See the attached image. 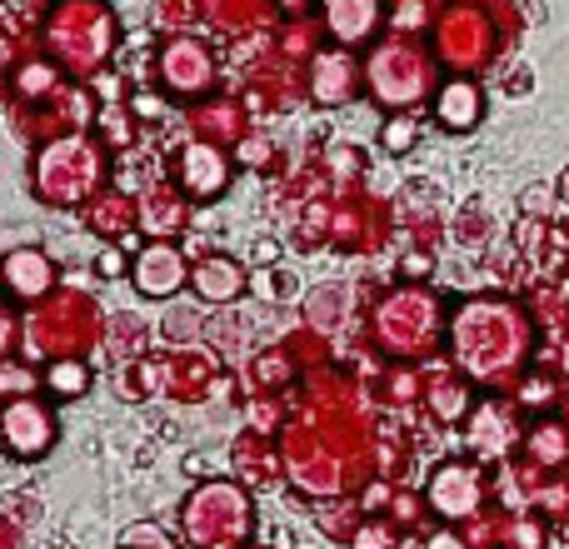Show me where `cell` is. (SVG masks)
Segmentation results:
<instances>
[{
  "label": "cell",
  "instance_id": "83f0119b",
  "mask_svg": "<svg viewBox=\"0 0 569 549\" xmlns=\"http://www.w3.org/2000/svg\"><path fill=\"white\" fill-rule=\"evenodd\" d=\"M415 140H420V120H415V110H390V120L380 126V150L385 156H410Z\"/></svg>",
  "mask_w": 569,
  "mask_h": 549
},
{
  "label": "cell",
  "instance_id": "7402d4cb",
  "mask_svg": "<svg viewBox=\"0 0 569 549\" xmlns=\"http://www.w3.org/2000/svg\"><path fill=\"white\" fill-rule=\"evenodd\" d=\"M350 310H355V295L345 285H320L305 300V320H310L315 335H340L350 325Z\"/></svg>",
  "mask_w": 569,
  "mask_h": 549
},
{
  "label": "cell",
  "instance_id": "4dcf8cb0",
  "mask_svg": "<svg viewBox=\"0 0 569 549\" xmlns=\"http://www.w3.org/2000/svg\"><path fill=\"white\" fill-rule=\"evenodd\" d=\"M20 345V320H16V305H10V295H0V365L16 355Z\"/></svg>",
  "mask_w": 569,
  "mask_h": 549
},
{
  "label": "cell",
  "instance_id": "2e32d148",
  "mask_svg": "<svg viewBox=\"0 0 569 549\" xmlns=\"http://www.w3.org/2000/svg\"><path fill=\"white\" fill-rule=\"evenodd\" d=\"M56 280H60L56 260H50L46 250H36V246H20V250H10V256L0 260V290H6L10 300L40 305L46 295H56Z\"/></svg>",
  "mask_w": 569,
  "mask_h": 549
},
{
  "label": "cell",
  "instance_id": "d6986e66",
  "mask_svg": "<svg viewBox=\"0 0 569 549\" xmlns=\"http://www.w3.org/2000/svg\"><path fill=\"white\" fill-rule=\"evenodd\" d=\"M435 120L455 136H470L485 120V90L475 86L470 76H450L440 90H435Z\"/></svg>",
  "mask_w": 569,
  "mask_h": 549
},
{
  "label": "cell",
  "instance_id": "f1b7e54d",
  "mask_svg": "<svg viewBox=\"0 0 569 549\" xmlns=\"http://www.w3.org/2000/svg\"><path fill=\"white\" fill-rule=\"evenodd\" d=\"M136 110H130V100H116V106H106L100 110V130H106V146H116V150H130L136 146Z\"/></svg>",
  "mask_w": 569,
  "mask_h": 549
},
{
  "label": "cell",
  "instance_id": "4fadbf2b",
  "mask_svg": "<svg viewBox=\"0 0 569 549\" xmlns=\"http://www.w3.org/2000/svg\"><path fill=\"white\" fill-rule=\"evenodd\" d=\"M130 285H136L146 300H176L190 285L186 246H176V240H146V246L136 250V260H130Z\"/></svg>",
  "mask_w": 569,
  "mask_h": 549
},
{
  "label": "cell",
  "instance_id": "44dd1931",
  "mask_svg": "<svg viewBox=\"0 0 569 549\" xmlns=\"http://www.w3.org/2000/svg\"><path fill=\"white\" fill-rule=\"evenodd\" d=\"M425 400L430 415L440 420H465L470 415V375H450V370H425Z\"/></svg>",
  "mask_w": 569,
  "mask_h": 549
},
{
  "label": "cell",
  "instance_id": "ffe728a7",
  "mask_svg": "<svg viewBox=\"0 0 569 549\" xmlns=\"http://www.w3.org/2000/svg\"><path fill=\"white\" fill-rule=\"evenodd\" d=\"M465 440H470V450L480 455V460H500V455H510V445L520 440V430H515V415L490 400V405H480V410H470Z\"/></svg>",
  "mask_w": 569,
  "mask_h": 549
},
{
  "label": "cell",
  "instance_id": "1f68e13d",
  "mask_svg": "<svg viewBox=\"0 0 569 549\" xmlns=\"http://www.w3.org/2000/svg\"><path fill=\"white\" fill-rule=\"evenodd\" d=\"M120 549H176V545H170L156 525H130V530L120 535Z\"/></svg>",
  "mask_w": 569,
  "mask_h": 549
},
{
  "label": "cell",
  "instance_id": "8d00e7d4",
  "mask_svg": "<svg viewBox=\"0 0 569 549\" xmlns=\"http://www.w3.org/2000/svg\"><path fill=\"white\" fill-rule=\"evenodd\" d=\"M335 176H345V170H350V176H360V170H365V156H360V150H345V146H335Z\"/></svg>",
  "mask_w": 569,
  "mask_h": 549
},
{
  "label": "cell",
  "instance_id": "52a82bcc",
  "mask_svg": "<svg viewBox=\"0 0 569 549\" xmlns=\"http://www.w3.org/2000/svg\"><path fill=\"white\" fill-rule=\"evenodd\" d=\"M100 315L90 305V295H60V300H40L36 315H26L20 325V345H26V360H60V355H86L96 345Z\"/></svg>",
  "mask_w": 569,
  "mask_h": 549
},
{
  "label": "cell",
  "instance_id": "b9f144b4",
  "mask_svg": "<svg viewBox=\"0 0 569 549\" xmlns=\"http://www.w3.org/2000/svg\"><path fill=\"white\" fill-rule=\"evenodd\" d=\"M276 6L284 10V16H305V10H310V0H276Z\"/></svg>",
  "mask_w": 569,
  "mask_h": 549
},
{
  "label": "cell",
  "instance_id": "9c48e42d",
  "mask_svg": "<svg viewBox=\"0 0 569 549\" xmlns=\"http://www.w3.org/2000/svg\"><path fill=\"white\" fill-rule=\"evenodd\" d=\"M60 440V425H56V410L40 400L36 390L30 395H10L0 405V450L10 460H46Z\"/></svg>",
  "mask_w": 569,
  "mask_h": 549
},
{
  "label": "cell",
  "instance_id": "836d02e7",
  "mask_svg": "<svg viewBox=\"0 0 569 549\" xmlns=\"http://www.w3.org/2000/svg\"><path fill=\"white\" fill-rule=\"evenodd\" d=\"M390 20H395V30H400V36H415L420 26H430V16H425L420 0H400V10H395Z\"/></svg>",
  "mask_w": 569,
  "mask_h": 549
},
{
  "label": "cell",
  "instance_id": "cb8c5ba5",
  "mask_svg": "<svg viewBox=\"0 0 569 549\" xmlns=\"http://www.w3.org/2000/svg\"><path fill=\"white\" fill-rule=\"evenodd\" d=\"M130 226H140L136 200H126L120 190H100L96 206H90V230L116 240V236H130Z\"/></svg>",
  "mask_w": 569,
  "mask_h": 549
},
{
  "label": "cell",
  "instance_id": "603a6c76",
  "mask_svg": "<svg viewBox=\"0 0 569 549\" xmlns=\"http://www.w3.org/2000/svg\"><path fill=\"white\" fill-rule=\"evenodd\" d=\"M40 385H46L50 395H60V400H80V395H90L96 375H90L86 355H60V360H50V365H46Z\"/></svg>",
  "mask_w": 569,
  "mask_h": 549
},
{
  "label": "cell",
  "instance_id": "4316f807",
  "mask_svg": "<svg viewBox=\"0 0 569 549\" xmlns=\"http://www.w3.org/2000/svg\"><path fill=\"white\" fill-rule=\"evenodd\" d=\"M196 130L200 140H240L246 130H240V110L230 106V100H196Z\"/></svg>",
  "mask_w": 569,
  "mask_h": 549
},
{
  "label": "cell",
  "instance_id": "e575fe53",
  "mask_svg": "<svg viewBox=\"0 0 569 549\" xmlns=\"http://www.w3.org/2000/svg\"><path fill=\"white\" fill-rule=\"evenodd\" d=\"M96 270L106 274V280H116V274H130V260L120 256L116 246H106V250H100V256H96Z\"/></svg>",
  "mask_w": 569,
  "mask_h": 549
},
{
  "label": "cell",
  "instance_id": "d4e9b609",
  "mask_svg": "<svg viewBox=\"0 0 569 549\" xmlns=\"http://www.w3.org/2000/svg\"><path fill=\"white\" fill-rule=\"evenodd\" d=\"M106 335H116V340H106V350H110V365L140 360V355L150 350V325L140 320V315H110Z\"/></svg>",
  "mask_w": 569,
  "mask_h": 549
},
{
  "label": "cell",
  "instance_id": "74e56055",
  "mask_svg": "<svg viewBox=\"0 0 569 549\" xmlns=\"http://www.w3.org/2000/svg\"><path fill=\"white\" fill-rule=\"evenodd\" d=\"M90 80H96V90H100V100H106V106H116V100L126 96V80H120V76H90Z\"/></svg>",
  "mask_w": 569,
  "mask_h": 549
},
{
  "label": "cell",
  "instance_id": "8fae6325",
  "mask_svg": "<svg viewBox=\"0 0 569 549\" xmlns=\"http://www.w3.org/2000/svg\"><path fill=\"white\" fill-rule=\"evenodd\" d=\"M425 505H430L440 520L460 525V520H475L485 505V470L470 460H445L435 465L430 485H425Z\"/></svg>",
  "mask_w": 569,
  "mask_h": 549
},
{
  "label": "cell",
  "instance_id": "d590c367",
  "mask_svg": "<svg viewBox=\"0 0 569 549\" xmlns=\"http://www.w3.org/2000/svg\"><path fill=\"white\" fill-rule=\"evenodd\" d=\"M130 110H136L140 120H160L166 116V96H130Z\"/></svg>",
  "mask_w": 569,
  "mask_h": 549
},
{
  "label": "cell",
  "instance_id": "7a4b0ae2",
  "mask_svg": "<svg viewBox=\"0 0 569 549\" xmlns=\"http://www.w3.org/2000/svg\"><path fill=\"white\" fill-rule=\"evenodd\" d=\"M365 90L385 110H420L440 90V56L415 36H385L365 50Z\"/></svg>",
  "mask_w": 569,
  "mask_h": 549
},
{
  "label": "cell",
  "instance_id": "484cf974",
  "mask_svg": "<svg viewBox=\"0 0 569 549\" xmlns=\"http://www.w3.org/2000/svg\"><path fill=\"white\" fill-rule=\"evenodd\" d=\"M525 455H530L535 465H545V470L565 465V460H569V425H560V420H540L530 435H525Z\"/></svg>",
  "mask_w": 569,
  "mask_h": 549
},
{
  "label": "cell",
  "instance_id": "e0dca14e",
  "mask_svg": "<svg viewBox=\"0 0 569 549\" xmlns=\"http://www.w3.org/2000/svg\"><path fill=\"white\" fill-rule=\"evenodd\" d=\"M190 206L196 200L186 196V190H170V186H150L146 196L136 200V216H140V230H146L150 240H176L180 230L190 226Z\"/></svg>",
  "mask_w": 569,
  "mask_h": 549
},
{
  "label": "cell",
  "instance_id": "ab89813d",
  "mask_svg": "<svg viewBox=\"0 0 569 549\" xmlns=\"http://www.w3.org/2000/svg\"><path fill=\"white\" fill-rule=\"evenodd\" d=\"M425 549H470V545H465L460 535H450V530H445V535H430V545H425Z\"/></svg>",
  "mask_w": 569,
  "mask_h": 549
},
{
  "label": "cell",
  "instance_id": "9a60e30c",
  "mask_svg": "<svg viewBox=\"0 0 569 549\" xmlns=\"http://www.w3.org/2000/svg\"><path fill=\"white\" fill-rule=\"evenodd\" d=\"M190 290H196L200 305L226 310V305H236L240 295L250 290V266L236 260L230 250H210V256H200L196 266H190Z\"/></svg>",
  "mask_w": 569,
  "mask_h": 549
},
{
  "label": "cell",
  "instance_id": "d6a6232c",
  "mask_svg": "<svg viewBox=\"0 0 569 549\" xmlns=\"http://www.w3.org/2000/svg\"><path fill=\"white\" fill-rule=\"evenodd\" d=\"M250 285H256V290H266V300H290V295H295V280L284 270H260V274H250Z\"/></svg>",
  "mask_w": 569,
  "mask_h": 549
},
{
  "label": "cell",
  "instance_id": "f35d334b",
  "mask_svg": "<svg viewBox=\"0 0 569 549\" xmlns=\"http://www.w3.org/2000/svg\"><path fill=\"white\" fill-rule=\"evenodd\" d=\"M525 210H540V220H545V210H555V196L545 186H535V190H525V200H520Z\"/></svg>",
  "mask_w": 569,
  "mask_h": 549
},
{
  "label": "cell",
  "instance_id": "7c38bea8",
  "mask_svg": "<svg viewBox=\"0 0 569 549\" xmlns=\"http://www.w3.org/2000/svg\"><path fill=\"white\" fill-rule=\"evenodd\" d=\"M490 46H495V36L480 10H445L440 26H435V56L445 66H455L460 76L490 66Z\"/></svg>",
  "mask_w": 569,
  "mask_h": 549
},
{
  "label": "cell",
  "instance_id": "5bb4252c",
  "mask_svg": "<svg viewBox=\"0 0 569 549\" xmlns=\"http://www.w3.org/2000/svg\"><path fill=\"white\" fill-rule=\"evenodd\" d=\"M360 86H365V60H355L350 46H325V50H315L310 80H305V90H310L315 106L335 110V106H345V100L360 96Z\"/></svg>",
  "mask_w": 569,
  "mask_h": 549
},
{
  "label": "cell",
  "instance_id": "8992f818",
  "mask_svg": "<svg viewBox=\"0 0 569 549\" xmlns=\"http://www.w3.org/2000/svg\"><path fill=\"white\" fill-rule=\"evenodd\" d=\"M256 535V500L236 480H200L180 505V540L190 549H240Z\"/></svg>",
  "mask_w": 569,
  "mask_h": 549
},
{
  "label": "cell",
  "instance_id": "6da1fadb",
  "mask_svg": "<svg viewBox=\"0 0 569 549\" xmlns=\"http://www.w3.org/2000/svg\"><path fill=\"white\" fill-rule=\"evenodd\" d=\"M450 360L460 375H470L475 385H505L525 370L535 350L530 320L515 300L500 295H470L450 310Z\"/></svg>",
  "mask_w": 569,
  "mask_h": 549
},
{
  "label": "cell",
  "instance_id": "3957f363",
  "mask_svg": "<svg viewBox=\"0 0 569 549\" xmlns=\"http://www.w3.org/2000/svg\"><path fill=\"white\" fill-rule=\"evenodd\" d=\"M370 330H375V345L390 360H425L450 335V320H445V300L430 285H400V290L380 295V305L370 315Z\"/></svg>",
  "mask_w": 569,
  "mask_h": 549
},
{
  "label": "cell",
  "instance_id": "f546056e",
  "mask_svg": "<svg viewBox=\"0 0 569 549\" xmlns=\"http://www.w3.org/2000/svg\"><path fill=\"white\" fill-rule=\"evenodd\" d=\"M350 549H400L395 520H360V530L350 535Z\"/></svg>",
  "mask_w": 569,
  "mask_h": 549
},
{
  "label": "cell",
  "instance_id": "ba28073f",
  "mask_svg": "<svg viewBox=\"0 0 569 549\" xmlns=\"http://www.w3.org/2000/svg\"><path fill=\"white\" fill-rule=\"evenodd\" d=\"M156 80L170 100H206L220 80V60L200 36H170L160 40Z\"/></svg>",
  "mask_w": 569,
  "mask_h": 549
},
{
  "label": "cell",
  "instance_id": "30bf717a",
  "mask_svg": "<svg viewBox=\"0 0 569 549\" xmlns=\"http://www.w3.org/2000/svg\"><path fill=\"white\" fill-rule=\"evenodd\" d=\"M230 180H236V160H230V150L220 146V140H186V146L176 150V186L186 190L196 206H210V200H220L230 190Z\"/></svg>",
  "mask_w": 569,
  "mask_h": 549
},
{
  "label": "cell",
  "instance_id": "7bdbcfd3",
  "mask_svg": "<svg viewBox=\"0 0 569 549\" xmlns=\"http://www.w3.org/2000/svg\"><path fill=\"white\" fill-rule=\"evenodd\" d=\"M560 200L569 206V166H565V176H560Z\"/></svg>",
  "mask_w": 569,
  "mask_h": 549
},
{
  "label": "cell",
  "instance_id": "ac0fdd59",
  "mask_svg": "<svg viewBox=\"0 0 569 549\" xmlns=\"http://www.w3.org/2000/svg\"><path fill=\"white\" fill-rule=\"evenodd\" d=\"M325 30H330L335 46H370L375 30H380V0H320Z\"/></svg>",
  "mask_w": 569,
  "mask_h": 549
},
{
  "label": "cell",
  "instance_id": "277c9868",
  "mask_svg": "<svg viewBox=\"0 0 569 549\" xmlns=\"http://www.w3.org/2000/svg\"><path fill=\"white\" fill-rule=\"evenodd\" d=\"M116 10L106 0H56V10L46 16V46L56 56L60 70L90 80L106 70V60L116 56Z\"/></svg>",
  "mask_w": 569,
  "mask_h": 549
},
{
  "label": "cell",
  "instance_id": "5b68a950",
  "mask_svg": "<svg viewBox=\"0 0 569 549\" xmlns=\"http://www.w3.org/2000/svg\"><path fill=\"white\" fill-rule=\"evenodd\" d=\"M100 180H106V150H100V140H90L86 130H66V136L46 140L36 166H30L36 200H46V206H56V210L96 200Z\"/></svg>",
  "mask_w": 569,
  "mask_h": 549
},
{
  "label": "cell",
  "instance_id": "60d3db41",
  "mask_svg": "<svg viewBox=\"0 0 569 549\" xmlns=\"http://www.w3.org/2000/svg\"><path fill=\"white\" fill-rule=\"evenodd\" d=\"M266 156V146H260V140H240V160H260Z\"/></svg>",
  "mask_w": 569,
  "mask_h": 549
}]
</instances>
